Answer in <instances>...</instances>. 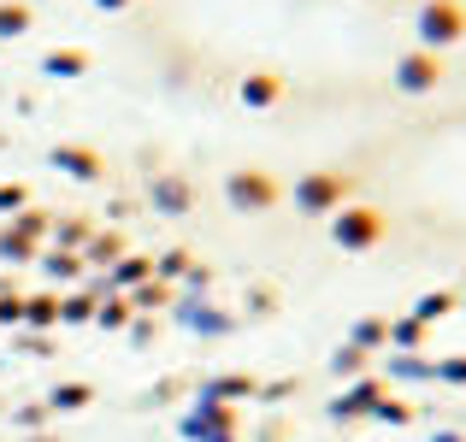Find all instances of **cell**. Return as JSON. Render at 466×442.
Returning a JSON list of instances; mask_svg holds the SVG:
<instances>
[{
    "label": "cell",
    "instance_id": "6da1fadb",
    "mask_svg": "<svg viewBox=\"0 0 466 442\" xmlns=\"http://www.w3.org/2000/svg\"><path fill=\"white\" fill-rule=\"evenodd\" d=\"M106 6H118V0H106Z\"/></svg>",
    "mask_w": 466,
    "mask_h": 442
}]
</instances>
